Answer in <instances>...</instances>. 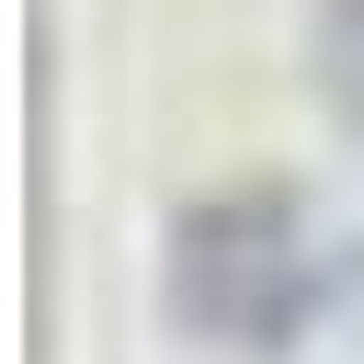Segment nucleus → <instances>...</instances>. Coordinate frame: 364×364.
<instances>
[{
	"label": "nucleus",
	"instance_id": "obj_2",
	"mask_svg": "<svg viewBox=\"0 0 364 364\" xmlns=\"http://www.w3.org/2000/svg\"><path fill=\"white\" fill-rule=\"evenodd\" d=\"M318 91L341 136H364V0H318Z\"/></svg>",
	"mask_w": 364,
	"mask_h": 364
},
{
	"label": "nucleus",
	"instance_id": "obj_1",
	"mask_svg": "<svg viewBox=\"0 0 364 364\" xmlns=\"http://www.w3.org/2000/svg\"><path fill=\"white\" fill-rule=\"evenodd\" d=\"M307 307H318V250L284 193H205L171 228V318L193 341L262 353V341H296Z\"/></svg>",
	"mask_w": 364,
	"mask_h": 364
}]
</instances>
